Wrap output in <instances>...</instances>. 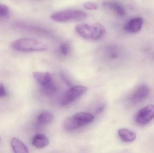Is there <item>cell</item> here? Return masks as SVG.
<instances>
[{"label": "cell", "mask_w": 154, "mask_h": 153, "mask_svg": "<svg viewBox=\"0 0 154 153\" xmlns=\"http://www.w3.org/2000/svg\"><path fill=\"white\" fill-rule=\"evenodd\" d=\"M86 13L76 10H69L57 12L51 14V18L57 22H66L82 20L87 17Z\"/></svg>", "instance_id": "5b68a950"}, {"label": "cell", "mask_w": 154, "mask_h": 153, "mask_svg": "<svg viewBox=\"0 0 154 153\" xmlns=\"http://www.w3.org/2000/svg\"><path fill=\"white\" fill-rule=\"evenodd\" d=\"M14 49L23 52H41L48 49L44 43L37 40L30 38H21L12 43Z\"/></svg>", "instance_id": "3957f363"}, {"label": "cell", "mask_w": 154, "mask_h": 153, "mask_svg": "<svg viewBox=\"0 0 154 153\" xmlns=\"http://www.w3.org/2000/svg\"><path fill=\"white\" fill-rule=\"evenodd\" d=\"M143 24V18L135 17L126 22L124 25V28L126 31L130 33H137L141 30Z\"/></svg>", "instance_id": "9c48e42d"}, {"label": "cell", "mask_w": 154, "mask_h": 153, "mask_svg": "<svg viewBox=\"0 0 154 153\" xmlns=\"http://www.w3.org/2000/svg\"><path fill=\"white\" fill-rule=\"evenodd\" d=\"M94 119V116L90 113H76L66 119L64 123V128L68 132H72L90 124Z\"/></svg>", "instance_id": "7a4b0ae2"}, {"label": "cell", "mask_w": 154, "mask_h": 153, "mask_svg": "<svg viewBox=\"0 0 154 153\" xmlns=\"http://www.w3.org/2000/svg\"><path fill=\"white\" fill-rule=\"evenodd\" d=\"M103 6L114 12L119 16H124L125 15L126 10L125 7L120 3L116 1H106L103 3Z\"/></svg>", "instance_id": "30bf717a"}, {"label": "cell", "mask_w": 154, "mask_h": 153, "mask_svg": "<svg viewBox=\"0 0 154 153\" xmlns=\"http://www.w3.org/2000/svg\"><path fill=\"white\" fill-rule=\"evenodd\" d=\"M32 143L34 147L38 149H42L48 145L49 140L45 135L38 134L33 137Z\"/></svg>", "instance_id": "8fae6325"}, {"label": "cell", "mask_w": 154, "mask_h": 153, "mask_svg": "<svg viewBox=\"0 0 154 153\" xmlns=\"http://www.w3.org/2000/svg\"><path fill=\"white\" fill-rule=\"evenodd\" d=\"M54 119V116L51 112L45 111L41 113L37 118V122L41 126L51 124Z\"/></svg>", "instance_id": "7c38bea8"}, {"label": "cell", "mask_w": 154, "mask_h": 153, "mask_svg": "<svg viewBox=\"0 0 154 153\" xmlns=\"http://www.w3.org/2000/svg\"><path fill=\"white\" fill-rule=\"evenodd\" d=\"M154 119V105H148L141 109L135 117L137 124L140 125H145Z\"/></svg>", "instance_id": "52a82bcc"}, {"label": "cell", "mask_w": 154, "mask_h": 153, "mask_svg": "<svg viewBox=\"0 0 154 153\" xmlns=\"http://www.w3.org/2000/svg\"><path fill=\"white\" fill-rule=\"evenodd\" d=\"M10 15V10L6 5L0 4V18H7Z\"/></svg>", "instance_id": "9a60e30c"}, {"label": "cell", "mask_w": 154, "mask_h": 153, "mask_svg": "<svg viewBox=\"0 0 154 153\" xmlns=\"http://www.w3.org/2000/svg\"><path fill=\"white\" fill-rule=\"evenodd\" d=\"M150 89L147 85L143 84L137 87L130 96V100L133 103H139L146 99L150 94Z\"/></svg>", "instance_id": "ba28073f"}, {"label": "cell", "mask_w": 154, "mask_h": 153, "mask_svg": "<svg viewBox=\"0 0 154 153\" xmlns=\"http://www.w3.org/2000/svg\"><path fill=\"white\" fill-rule=\"evenodd\" d=\"M6 90L4 85L0 83V97H4L6 96Z\"/></svg>", "instance_id": "ac0fdd59"}, {"label": "cell", "mask_w": 154, "mask_h": 153, "mask_svg": "<svg viewBox=\"0 0 154 153\" xmlns=\"http://www.w3.org/2000/svg\"><path fill=\"white\" fill-rule=\"evenodd\" d=\"M79 36L84 39L90 41H97L103 39L106 34L104 26L99 22L80 23L75 27Z\"/></svg>", "instance_id": "6da1fadb"}, {"label": "cell", "mask_w": 154, "mask_h": 153, "mask_svg": "<svg viewBox=\"0 0 154 153\" xmlns=\"http://www.w3.org/2000/svg\"><path fill=\"white\" fill-rule=\"evenodd\" d=\"M83 7L86 10H96L98 9V4L94 2L89 1L86 2L83 4Z\"/></svg>", "instance_id": "e0dca14e"}, {"label": "cell", "mask_w": 154, "mask_h": 153, "mask_svg": "<svg viewBox=\"0 0 154 153\" xmlns=\"http://www.w3.org/2000/svg\"><path fill=\"white\" fill-rule=\"evenodd\" d=\"M87 91L85 86L76 85L69 88L64 94L60 101L62 106H66L71 104L73 102L81 97Z\"/></svg>", "instance_id": "8992f818"}, {"label": "cell", "mask_w": 154, "mask_h": 153, "mask_svg": "<svg viewBox=\"0 0 154 153\" xmlns=\"http://www.w3.org/2000/svg\"><path fill=\"white\" fill-rule=\"evenodd\" d=\"M118 135L120 139L124 142L130 143L134 141L136 135L133 131L126 128H121L118 131Z\"/></svg>", "instance_id": "4fadbf2b"}, {"label": "cell", "mask_w": 154, "mask_h": 153, "mask_svg": "<svg viewBox=\"0 0 154 153\" xmlns=\"http://www.w3.org/2000/svg\"><path fill=\"white\" fill-rule=\"evenodd\" d=\"M11 146L14 152L16 153H29L26 146L16 138H13L11 141Z\"/></svg>", "instance_id": "5bb4252c"}, {"label": "cell", "mask_w": 154, "mask_h": 153, "mask_svg": "<svg viewBox=\"0 0 154 153\" xmlns=\"http://www.w3.org/2000/svg\"><path fill=\"white\" fill-rule=\"evenodd\" d=\"M33 76L40 86L42 92L45 96L51 97L56 94L57 86L49 73L34 72Z\"/></svg>", "instance_id": "277c9868"}, {"label": "cell", "mask_w": 154, "mask_h": 153, "mask_svg": "<svg viewBox=\"0 0 154 153\" xmlns=\"http://www.w3.org/2000/svg\"><path fill=\"white\" fill-rule=\"evenodd\" d=\"M70 51V46L67 43H63L60 46V51L62 55H67L69 54Z\"/></svg>", "instance_id": "2e32d148"}]
</instances>
